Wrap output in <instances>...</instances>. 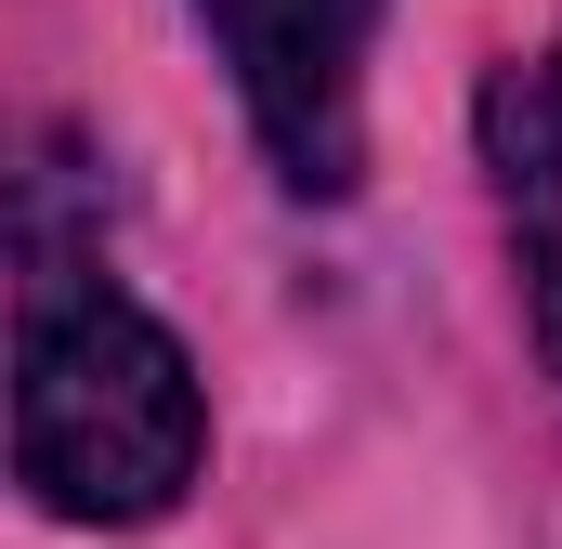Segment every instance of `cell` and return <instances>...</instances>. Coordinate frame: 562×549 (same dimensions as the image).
<instances>
[{
	"label": "cell",
	"instance_id": "obj_1",
	"mask_svg": "<svg viewBox=\"0 0 562 549\" xmlns=\"http://www.w3.org/2000/svg\"><path fill=\"white\" fill-rule=\"evenodd\" d=\"M210 458V393L183 367V340L119 301L105 274H26V340H13V484L53 524L132 537L157 511H183Z\"/></svg>",
	"mask_w": 562,
	"mask_h": 549
},
{
	"label": "cell",
	"instance_id": "obj_2",
	"mask_svg": "<svg viewBox=\"0 0 562 549\" xmlns=\"http://www.w3.org/2000/svg\"><path fill=\"white\" fill-rule=\"evenodd\" d=\"M288 197H353L367 170V40L380 0H196Z\"/></svg>",
	"mask_w": 562,
	"mask_h": 549
},
{
	"label": "cell",
	"instance_id": "obj_3",
	"mask_svg": "<svg viewBox=\"0 0 562 549\" xmlns=\"http://www.w3.org/2000/svg\"><path fill=\"white\" fill-rule=\"evenodd\" d=\"M471 132H484V183H497V223H510V274H524L537 367L562 380V40L484 66Z\"/></svg>",
	"mask_w": 562,
	"mask_h": 549
}]
</instances>
